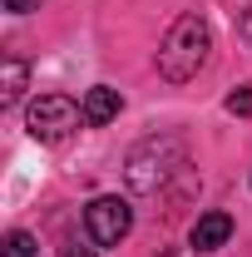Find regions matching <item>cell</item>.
I'll return each mask as SVG.
<instances>
[{
    "mask_svg": "<svg viewBox=\"0 0 252 257\" xmlns=\"http://www.w3.org/2000/svg\"><path fill=\"white\" fill-rule=\"evenodd\" d=\"M208 50H213V30H208V20L203 15H178L173 20V30L163 40V50H158V74L168 79V84H188L193 74L208 64Z\"/></svg>",
    "mask_w": 252,
    "mask_h": 257,
    "instance_id": "1",
    "label": "cell"
},
{
    "mask_svg": "<svg viewBox=\"0 0 252 257\" xmlns=\"http://www.w3.org/2000/svg\"><path fill=\"white\" fill-rule=\"evenodd\" d=\"M178 168H183V144L163 134V139H144V144L129 154L124 178H129V188H134V193H158Z\"/></svg>",
    "mask_w": 252,
    "mask_h": 257,
    "instance_id": "2",
    "label": "cell"
},
{
    "mask_svg": "<svg viewBox=\"0 0 252 257\" xmlns=\"http://www.w3.org/2000/svg\"><path fill=\"white\" fill-rule=\"evenodd\" d=\"M79 124H84V109L69 94H40L30 109H25V128H30V139H40V144H60V139H69Z\"/></svg>",
    "mask_w": 252,
    "mask_h": 257,
    "instance_id": "3",
    "label": "cell"
},
{
    "mask_svg": "<svg viewBox=\"0 0 252 257\" xmlns=\"http://www.w3.org/2000/svg\"><path fill=\"white\" fill-rule=\"evenodd\" d=\"M84 227H89V237H94L99 247H114V242H124L129 227H134V213H129L124 198H94L89 208H84Z\"/></svg>",
    "mask_w": 252,
    "mask_h": 257,
    "instance_id": "4",
    "label": "cell"
},
{
    "mask_svg": "<svg viewBox=\"0 0 252 257\" xmlns=\"http://www.w3.org/2000/svg\"><path fill=\"white\" fill-rule=\"evenodd\" d=\"M227 237H232V218H227V213H203V218L193 223V232H188V242L198 252H218Z\"/></svg>",
    "mask_w": 252,
    "mask_h": 257,
    "instance_id": "5",
    "label": "cell"
},
{
    "mask_svg": "<svg viewBox=\"0 0 252 257\" xmlns=\"http://www.w3.org/2000/svg\"><path fill=\"white\" fill-rule=\"evenodd\" d=\"M119 109H124L119 89H109V84H94V89L84 94V124L104 128V124H114V119H119Z\"/></svg>",
    "mask_w": 252,
    "mask_h": 257,
    "instance_id": "6",
    "label": "cell"
},
{
    "mask_svg": "<svg viewBox=\"0 0 252 257\" xmlns=\"http://www.w3.org/2000/svg\"><path fill=\"white\" fill-rule=\"evenodd\" d=\"M25 60H15V55H5V64H0V104L10 109V104H20V94H25Z\"/></svg>",
    "mask_w": 252,
    "mask_h": 257,
    "instance_id": "7",
    "label": "cell"
},
{
    "mask_svg": "<svg viewBox=\"0 0 252 257\" xmlns=\"http://www.w3.org/2000/svg\"><path fill=\"white\" fill-rule=\"evenodd\" d=\"M5 257H40V242L15 227V232H5Z\"/></svg>",
    "mask_w": 252,
    "mask_h": 257,
    "instance_id": "8",
    "label": "cell"
},
{
    "mask_svg": "<svg viewBox=\"0 0 252 257\" xmlns=\"http://www.w3.org/2000/svg\"><path fill=\"white\" fill-rule=\"evenodd\" d=\"M227 114H237V119H247V114H252V84H242V89L227 94Z\"/></svg>",
    "mask_w": 252,
    "mask_h": 257,
    "instance_id": "9",
    "label": "cell"
},
{
    "mask_svg": "<svg viewBox=\"0 0 252 257\" xmlns=\"http://www.w3.org/2000/svg\"><path fill=\"white\" fill-rule=\"evenodd\" d=\"M60 257H94V247H84V242H64Z\"/></svg>",
    "mask_w": 252,
    "mask_h": 257,
    "instance_id": "10",
    "label": "cell"
},
{
    "mask_svg": "<svg viewBox=\"0 0 252 257\" xmlns=\"http://www.w3.org/2000/svg\"><path fill=\"white\" fill-rule=\"evenodd\" d=\"M5 10H15V15H30V10H40V0H5Z\"/></svg>",
    "mask_w": 252,
    "mask_h": 257,
    "instance_id": "11",
    "label": "cell"
},
{
    "mask_svg": "<svg viewBox=\"0 0 252 257\" xmlns=\"http://www.w3.org/2000/svg\"><path fill=\"white\" fill-rule=\"evenodd\" d=\"M242 40H247V45H252V10H247V15H242Z\"/></svg>",
    "mask_w": 252,
    "mask_h": 257,
    "instance_id": "12",
    "label": "cell"
}]
</instances>
